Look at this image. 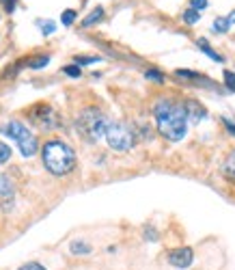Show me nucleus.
Segmentation results:
<instances>
[{"instance_id":"1","label":"nucleus","mask_w":235,"mask_h":270,"mask_svg":"<svg viewBox=\"0 0 235 270\" xmlns=\"http://www.w3.org/2000/svg\"><path fill=\"white\" fill-rule=\"evenodd\" d=\"M153 117L158 123V132L166 141H181L188 134V115L181 102H175L171 97H160L153 104Z\"/></svg>"},{"instance_id":"2","label":"nucleus","mask_w":235,"mask_h":270,"mask_svg":"<svg viewBox=\"0 0 235 270\" xmlns=\"http://www.w3.org/2000/svg\"><path fill=\"white\" fill-rule=\"evenodd\" d=\"M41 160L43 167L52 175H58V177L72 173L76 169V152L63 141H48L43 145Z\"/></svg>"},{"instance_id":"3","label":"nucleus","mask_w":235,"mask_h":270,"mask_svg":"<svg viewBox=\"0 0 235 270\" xmlns=\"http://www.w3.org/2000/svg\"><path fill=\"white\" fill-rule=\"evenodd\" d=\"M76 126H78V132L82 134V138L95 143V141H99V138L104 136V132H106L108 117L99 111V108L89 106V108H84V111L78 115Z\"/></svg>"},{"instance_id":"4","label":"nucleus","mask_w":235,"mask_h":270,"mask_svg":"<svg viewBox=\"0 0 235 270\" xmlns=\"http://www.w3.org/2000/svg\"><path fill=\"white\" fill-rule=\"evenodd\" d=\"M0 132L4 134V136L13 138V141L18 143L19 152H22L24 158H33L35 154H37L39 149V143H37V136L24 126L22 121H18V119H11L9 123H4L2 128H0Z\"/></svg>"},{"instance_id":"5","label":"nucleus","mask_w":235,"mask_h":270,"mask_svg":"<svg viewBox=\"0 0 235 270\" xmlns=\"http://www.w3.org/2000/svg\"><path fill=\"white\" fill-rule=\"evenodd\" d=\"M104 136H106L110 149H114V152H129L134 147V143H136L134 130L126 121H108Z\"/></svg>"},{"instance_id":"6","label":"nucleus","mask_w":235,"mask_h":270,"mask_svg":"<svg viewBox=\"0 0 235 270\" xmlns=\"http://www.w3.org/2000/svg\"><path fill=\"white\" fill-rule=\"evenodd\" d=\"M33 121L37 126H41L43 130H52L58 126V119H56V113L48 106V104H39L37 108L33 111Z\"/></svg>"},{"instance_id":"7","label":"nucleus","mask_w":235,"mask_h":270,"mask_svg":"<svg viewBox=\"0 0 235 270\" xmlns=\"http://www.w3.org/2000/svg\"><path fill=\"white\" fill-rule=\"evenodd\" d=\"M192 262H194V253L188 247L175 249V251L168 253V264L175 268H188V266H192Z\"/></svg>"},{"instance_id":"8","label":"nucleus","mask_w":235,"mask_h":270,"mask_svg":"<svg viewBox=\"0 0 235 270\" xmlns=\"http://www.w3.org/2000/svg\"><path fill=\"white\" fill-rule=\"evenodd\" d=\"M183 108H186L188 121L201 123V121H205V117H207V113H205V108H203L199 102H194V99H188V102L183 104Z\"/></svg>"},{"instance_id":"9","label":"nucleus","mask_w":235,"mask_h":270,"mask_svg":"<svg viewBox=\"0 0 235 270\" xmlns=\"http://www.w3.org/2000/svg\"><path fill=\"white\" fill-rule=\"evenodd\" d=\"M13 199V184L9 182V177L4 173H0V206L9 203Z\"/></svg>"},{"instance_id":"10","label":"nucleus","mask_w":235,"mask_h":270,"mask_svg":"<svg viewBox=\"0 0 235 270\" xmlns=\"http://www.w3.org/2000/svg\"><path fill=\"white\" fill-rule=\"evenodd\" d=\"M102 18H104V9H102V7H95L93 11H91V16H87V18L82 19V26H84V28L93 26V24H97Z\"/></svg>"},{"instance_id":"11","label":"nucleus","mask_w":235,"mask_h":270,"mask_svg":"<svg viewBox=\"0 0 235 270\" xmlns=\"http://www.w3.org/2000/svg\"><path fill=\"white\" fill-rule=\"evenodd\" d=\"M197 46H199V50H201V52H205V54H207V57L212 58V61H218V63H222V57H220L218 52H214V50L209 48V43L205 41V39H199V43H197Z\"/></svg>"},{"instance_id":"12","label":"nucleus","mask_w":235,"mask_h":270,"mask_svg":"<svg viewBox=\"0 0 235 270\" xmlns=\"http://www.w3.org/2000/svg\"><path fill=\"white\" fill-rule=\"evenodd\" d=\"M69 251H72L73 255H89L91 253V247H89L87 242H82V240H76V242H72Z\"/></svg>"},{"instance_id":"13","label":"nucleus","mask_w":235,"mask_h":270,"mask_svg":"<svg viewBox=\"0 0 235 270\" xmlns=\"http://www.w3.org/2000/svg\"><path fill=\"white\" fill-rule=\"evenodd\" d=\"M181 19H183L186 24H190V26H192V24H197L199 19H201V13H199V11H194V9H190V7H188L186 11L181 13Z\"/></svg>"},{"instance_id":"14","label":"nucleus","mask_w":235,"mask_h":270,"mask_svg":"<svg viewBox=\"0 0 235 270\" xmlns=\"http://www.w3.org/2000/svg\"><path fill=\"white\" fill-rule=\"evenodd\" d=\"M37 26H41V33L46 35V37L56 31V24H54L52 19H37Z\"/></svg>"},{"instance_id":"15","label":"nucleus","mask_w":235,"mask_h":270,"mask_svg":"<svg viewBox=\"0 0 235 270\" xmlns=\"http://www.w3.org/2000/svg\"><path fill=\"white\" fill-rule=\"evenodd\" d=\"M76 18H78V13L73 11V9H65L63 16H61V22L65 24V26H72V24L76 22Z\"/></svg>"},{"instance_id":"16","label":"nucleus","mask_w":235,"mask_h":270,"mask_svg":"<svg viewBox=\"0 0 235 270\" xmlns=\"http://www.w3.org/2000/svg\"><path fill=\"white\" fill-rule=\"evenodd\" d=\"M175 76H177V78H186V80H205L201 74L188 72V69H177V72H175Z\"/></svg>"},{"instance_id":"17","label":"nucleus","mask_w":235,"mask_h":270,"mask_svg":"<svg viewBox=\"0 0 235 270\" xmlns=\"http://www.w3.org/2000/svg\"><path fill=\"white\" fill-rule=\"evenodd\" d=\"M145 78L153 80L156 84H164V74H160L158 69H147V72H145Z\"/></svg>"},{"instance_id":"18","label":"nucleus","mask_w":235,"mask_h":270,"mask_svg":"<svg viewBox=\"0 0 235 270\" xmlns=\"http://www.w3.org/2000/svg\"><path fill=\"white\" fill-rule=\"evenodd\" d=\"M214 31H216V33H227L229 31L227 18H216V19H214Z\"/></svg>"},{"instance_id":"19","label":"nucleus","mask_w":235,"mask_h":270,"mask_svg":"<svg viewBox=\"0 0 235 270\" xmlns=\"http://www.w3.org/2000/svg\"><path fill=\"white\" fill-rule=\"evenodd\" d=\"M48 63H50V57H39V58H33V61L28 63V67L31 69H43Z\"/></svg>"},{"instance_id":"20","label":"nucleus","mask_w":235,"mask_h":270,"mask_svg":"<svg viewBox=\"0 0 235 270\" xmlns=\"http://www.w3.org/2000/svg\"><path fill=\"white\" fill-rule=\"evenodd\" d=\"M102 58L99 57H76L73 58V65H91V63H99Z\"/></svg>"},{"instance_id":"21","label":"nucleus","mask_w":235,"mask_h":270,"mask_svg":"<svg viewBox=\"0 0 235 270\" xmlns=\"http://www.w3.org/2000/svg\"><path fill=\"white\" fill-rule=\"evenodd\" d=\"M63 74H67L69 78H80V74H82V72H80L78 65H65V67H63Z\"/></svg>"},{"instance_id":"22","label":"nucleus","mask_w":235,"mask_h":270,"mask_svg":"<svg viewBox=\"0 0 235 270\" xmlns=\"http://www.w3.org/2000/svg\"><path fill=\"white\" fill-rule=\"evenodd\" d=\"M9 158H11V149H9V145H4L2 141H0V164L7 162Z\"/></svg>"},{"instance_id":"23","label":"nucleus","mask_w":235,"mask_h":270,"mask_svg":"<svg viewBox=\"0 0 235 270\" xmlns=\"http://www.w3.org/2000/svg\"><path fill=\"white\" fill-rule=\"evenodd\" d=\"M224 84L229 91H235V74L233 72H224Z\"/></svg>"},{"instance_id":"24","label":"nucleus","mask_w":235,"mask_h":270,"mask_svg":"<svg viewBox=\"0 0 235 270\" xmlns=\"http://www.w3.org/2000/svg\"><path fill=\"white\" fill-rule=\"evenodd\" d=\"M18 270H48L43 264H39V262H28V264H22Z\"/></svg>"},{"instance_id":"25","label":"nucleus","mask_w":235,"mask_h":270,"mask_svg":"<svg viewBox=\"0 0 235 270\" xmlns=\"http://www.w3.org/2000/svg\"><path fill=\"white\" fill-rule=\"evenodd\" d=\"M207 0H190V9H194V11H203V9H207Z\"/></svg>"},{"instance_id":"26","label":"nucleus","mask_w":235,"mask_h":270,"mask_svg":"<svg viewBox=\"0 0 235 270\" xmlns=\"http://www.w3.org/2000/svg\"><path fill=\"white\" fill-rule=\"evenodd\" d=\"M0 4L4 7V11H7V13H13V11H16V7H18V0H0Z\"/></svg>"},{"instance_id":"27","label":"nucleus","mask_w":235,"mask_h":270,"mask_svg":"<svg viewBox=\"0 0 235 270\" xmlns=\"http://www.w3.org/2000/svg\"><path fill=\"white\" fill-rule=\"evenodd\" d=\"M222 123H224V126H227V130H229V132H231L233 136H235V123H231L227 117H222Z\"/></svg>"},{"instance_id":"28","label":"nucleus","mask_w":235,"mask_h":270,"mask_svg":"<svg viewBox=\"0 0 235 270\" xmlns=\"http://www.w3.org/2000/svg\"><path fill=\"white\" fill-rule=\"evenodd\" d=\"M227 22H229V26H231V24H235V9H233V11H231V16H229V18H227Z\"/></svg>"}]
</instances>
